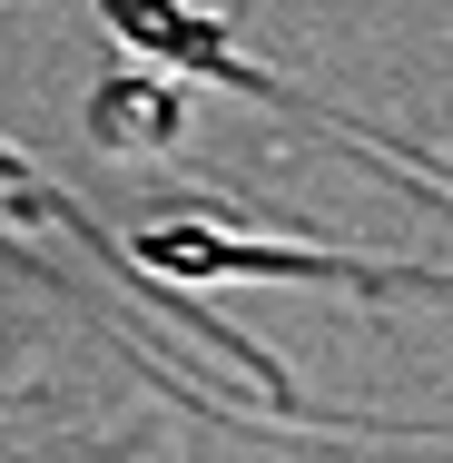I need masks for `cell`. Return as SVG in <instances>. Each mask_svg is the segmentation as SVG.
<instances>
[{
  "label": "cell",
  "mask_w": 453,
  "mask_h": 463,
  "mask_svg": "<svg viewBox=\"0 0 453 463\" xmlns=\"http://www.w3.org/2000/svg\"><path fill=\"white\" fill-rule=\"evenodd\" d=\"M0 257H10V247H0ZM10 267H30V257H10ZM30 277H40V267H30ZM40 286H50V277H40Z\"/></svg>",
  "instance_id": "2"
},
{
  "label": "cell",
  "mask_w": 453,
  "mask_h": 463,
  "mask_svg": "<svg viewBox=\"0 0 453 463\" xmlns=\"http://www.w3.org/2000/svg\"><path fill=\"white\" fill-rule=\"evenodd\" d=\"M90 138L118 148V158H128V148H168V138H178V99L158 90V80H128V70H118V80L90 99Z\"/></svg>",
  "instance_id": "1"
}]
</instances>
